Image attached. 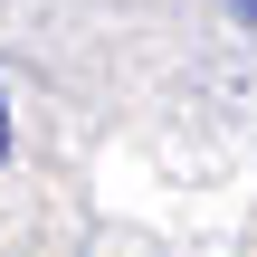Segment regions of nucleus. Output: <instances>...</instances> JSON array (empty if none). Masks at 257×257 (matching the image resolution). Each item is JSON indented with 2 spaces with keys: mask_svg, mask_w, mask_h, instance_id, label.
<instances>
[{
  "mask_svg": "<svg viewBox=\"0 0 257 257\" xmlns=\"http://www.w3.org/2000/svg\"><path fill=\"white\" fill-rule=\"evenodd\" d=\"M229 19H238V29H257V0H229Z\"/></svg>",
  "mask_w": 257,
  "mask_h": 257,
  "instance_id": "obj_1",
  "label": "nucleus"
},
{
  "mask_svg": "<svg viewBox=\"0 0 257 257\" xmlns=\"http://www.w3.org/2000/svg\"><path fill=\"white\" fill-rule=\"evenodd\" d=\"M0 162H10V95H0Z\"/></svg>",
  "mask_w": 257,
  "mask_h": 257,
  "instance_id": "obj_2",
  "label": "nucleus"
}]
</instances>
